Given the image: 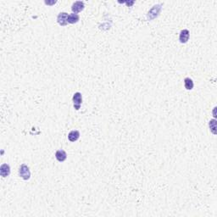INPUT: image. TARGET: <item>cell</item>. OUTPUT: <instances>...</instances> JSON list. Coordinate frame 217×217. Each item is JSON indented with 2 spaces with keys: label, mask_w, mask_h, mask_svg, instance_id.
<instances>
[{
  "label": "cell",
  "mask_w": 217,
  "mask_h": 217,
  "mask_svg": "<svg viewBox=\"0 0 217 217\" xmlns=\"http://www.w3.org/2000/svg\"><path fill=\"white\" fill-rule=\"evenodd\" d=\"M10 174V166L8 164H3L0 166V175L3 177H6Z\"/></svg>",
  "instance_id": "obj_6"
},
{
  "label": "cell",
  "mask_w": 217,
  "mask_h": 217,
  "mask_svg": "<svg viewBox=\"0 0 217 217\" xmlns=\"http://www.w3.org/2000/svg\"><path fill=\"white\" fill-rule=\"evenodd\" d=\"M68 17H69V14L66 12H61L59 13L57 16V22L62 26H65L68 24Z\"/></svg>",
  "instance_id": "obj_3"
},
{
  "label": "cell",
  "mask_w": 217,
  "mask_h": 217,
  "mask_svg": "<svg viewBox=\"0 0 217 217\" xmlns=\"http://www.w3.org/2000/svg\"><path fill=\"white\" fill-rule=\"evenodd\" d=\"M85 8V4L82 1H76L75 3H73L72 6H71V10L73 11V13L77 14L81 11H82Z\"/></svg>",
  "instance_id": "obj_4"
},
{
  "label": "cell",
  "mask_w": 217,
  "mask_h": 217,
  "mask_svg": "<svg viewBox=\"0 0 217 217\" xmlns=\"http://www.w3.org/2000/svg\"><path fill=\"white\" fill-rule=\"evenodd\" d=\"M55 158H56V159L58 160L59 162H64L65 159H67V154H66L65 150L60 149V150L56 151V153H55Z\"/></svg>",
  "instance_id": "obj_7"
},
{
  "label": "cell",
  "mask_w": 217,
  "mask_h": 217,
  "mask_svg": "<svg viewBox=\"0 0 217 217\" xmlns=\"http://www.w3.org/2000/svg\"><path fill=\"white\" fill-rule=\"evenodd\" d=\"M209 126H210L211 132L215 135V134H216V120H215V119L210 120V123H209Z\"/></svg>",
  "instance_id": "obj_11"
},
{
  "label": "cell",
  "mask_w": 217,
  "mask_h": 217,
  "mask_svg": "<svg viewBox=\"0 0 217 217\" xmlns=\"http://www.w3.org/2000/svg\"><path fill=\"white\" fill-rule=\"evenodd\" d=\"M72 101L73 104H74V108H76V110H79L81 105H82V93H79V92L74 93L72 98Z\"/></svg>",
  "instance_id": "obj_2"
},
{
  "label": "cell",
  "mask_w": 217,
  "mask_h": 217,
  "mask_svg": "<svg viewBox=\"0 0 217 217\" xmlns=\"http://www.w3.org/2000/svg\"><path fill=\"white\" fill-rule=\"evenodd\" d=\"M45 4H48V5H52V4H56V1H52V2H49V1H45Z\"/></svg>",
  "instance_id": "obj_12"
},
{
  "label": "cell",
  "mask_w": 217,
  "mask_h": 217,
  "mask_svg": "<svg viewBox=\"0 0 217 217\" xmlns=\"http://www.w3.org/2000/svg\"><path fill=\"white\" fill-rule=\"evenodd\" d=\"M80 20V16L77 14H75V13H72L69 15V17H68V23L70 24H75V23H77Z\"/></svg>",
  "instance_id": "obj_9"
},
{
  "label": "cell",
  "mask_w": 217,
  "mask_h": 217,
  "mask_svg": "<svg viewBox=\"0 0 217 217\" xmlns=\"http://www.w3.org/2000/svg\"><path fill=\"white\" fill-rule=\"evenodd\" d=\"M193 86H194V84H193V82H192V80L191 78H189V77L185 78L184 87L187 90H192L193 88Z\"/></svg>",
  "instance_id": "obj_10"
},
{
  "label": "cell",
  "mask_w": 217,
  "mask_h": 217,
  "mask_svg": "<svg viewBox=\"0 0 217 217\" xmlns=\"http://www.w3.org/2000/svg\"><path fill=\"white\" fill-rule=\"evenodd\" d=\"M189 36H190V32L187 29L181 30L180 35H179V41L181 44H187L188 41L189 40Z\"/></svg>",
  "instance_id": "obj_5"
},
{
  "label": "cell",
  "mask_w": 217,
  "mask_h": 217,
  "mask_svg": "<svg viewBox=\"0 0 217 217\" xmlns=\"http://www.w3.org/2000/svg\"><path fill=\"white\" fill-rule=\"evenodd\" d=\"M19 176L25 181H27L31 178V171H30L29 167L25 164H22L19 168Z\"/></svg>",
  "instance_id": "obj_1"
},
{
  "label": "cell",
  "mask_w": 217,
  "mask_h": 217,
  "mask_svg": "<svg viewBox=\"0 0 217 217\" xmlns=\"http://www.w3.org/2000/svg\"><path fill=\"white\" fill-rule=\"evenodd\" d=\"M80 138V132L77 130H73L71 131H70V133L68 134V139L70 141L74 142L77 141Z\"/></svg>",
  "instance_id": "obj_8"
}]
</instances>
